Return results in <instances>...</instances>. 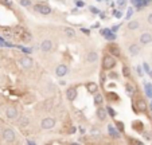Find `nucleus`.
<instances>
[{
    "label": "nucleus",
    "mask_w": 152,
    "mask_h": 145,
    "mask_svg": "<svg viewBox=\"0 0 152 145\" xmlns=\"http://www.w3.org/2000/svg\"><path fill=\"white\" fill-rule=\"evenodd\" d=\"M102 66H104V69L105 70H110L116 66V61H114V58L112 55H106L105 58H104Z\"/></svg>",
    "instance_id": "f257e3e1"
},
{
    "label": "nucleus",
    "mask_w": 152,
    "mask_h": 145,
    "mask_svg": "<svg viewBox=\"0 0 152 145\" xmlns=\"http://www.w3.org/2000/svg\"><path fill=\"white\" fill-rule=\"evenodd\" d=\"M34 10H35L36 12H39V14H42V15H50L51 14V8H50L47 4H35V6H34Z\"/></svg>",
    "instance_id": "f03ea898"
},
{
    "label": "nucleus",
    "mask_w": 152,
    "mask_h": 145,
    "mask_svg": "<svg viewBox=\"0 0 152 145\" xmlns=\"http://www.w3.org/2000/svg\"><path fill=\"white\" fill-rule=\"evenodd\" d=\"M40 126H42V129H46V130H49V129H53L54 126H55V120L54 118H43L42 122H40Z\"/></svg>",
    "instance_id": "7ed1b4c3"
},
{
    "label": "nucleus",
    "mask_w": 152,
    "mask_h": 145,
    "mask_svg": "<svg viewBox=\"0 0 152 145\" xmlns=\"http://www.w3.org/2000/svg\"><path fill=\"white\" fill-rule=\"evenodd\" d=\"M15 137H16V136H15V132L11 128H7V129H4L3 130V138L7 142H14Z\"/></svg>",
    "instance_id": "20e7f679"
},
{
    "label": "nucleus",
    "mask_w": 152,
    "mask_h": 145,
    "mask_svg": "<svg viewBox=\"0 0 152 145\" xmlns=\"http://www.w3.org/2000/svg\"><path fill=\"white\" fill-rule=\"evenodd\" d=\"M20 65H22V67H23V69L30 70L32 66H34V61H32L30 56H23V58L20 59Z\"/></svg>",
    "instance_id": "39448f33"
},
{
    "label": "nucleus",
    "mask_w": 152,
    "mask_h": 145,
    "mask_svg": "<svg viewBox=\"0 0 152 145\" xmlns=\"http://www.w3.org/2000/svg\"><path fill=\"white\" fill-rule=\"evenodd\" d=\"M6 116H7V118H10V120H15V118L18 117V110H16V107L8 106L7 110H6Z\"/></svg>",
    "instance_id": "423d86ee"
},
{
    "label": "nucleus",
    "mask_w": 152,
    "mask_h": 145,
    "mask_svg": "<svg viewBox=\"0 0 152 145\" xmlns=\"http://www.w3.org/2000/svg\"><path fill=\"white\" fill-rule=\"evenodd\" d=\"M66 98L69 101H74L77 98V89L75 87H69L66 90Z\"/></svg>",
    "instance_id": "0eeeda50"
},
{
    "label": "nucleus",
    "mask_w": 152,
    "mask_h": 145,
    "mask_svg": "<svg viewBox=\"0 0 152 145\" xmlns=\"http://www.w3.org/2000/svg\"><path fill=\"white\" fill-rule=\"evenodd\" d=\"M51 47H53V43H51L50 39H45V40L42 42V45H40V50H42L43 52H49L50 50H51Z\"/></svg>",
    "instance_id": "6e6552de"
},
{
    "label": "nucleus",
    "mask_w": 152,
    "mask_h": 145,
    "mask_svg": "<svg viewBox=\"0 0 152 145\" xmlns=\"http://www.w3.org/2000/svg\"><path fill=\"white\" fill-rule=\"evenodd\" d=\"M136 110H139V112L147 110V102H145L143 98H139V100L136 101Z\"/></svg>",
    "instance_id": "1a4fd4ad"
},
{
    "label": "nucleus",
    "mask_w": 152,
    "mask_h": 145,
    "mask_svg": "<svg viewBox=\"0 0 152 145\" xmlns=\"http://www.w3.org/2000/svg\"><path fill=\"white\" fill-rule=\"evenodd\" d=\"M55 72H57L58 77H65L67 72H69V69H67L66 65H59L57 67V70H55Z\"/></svg>",
    "instance_id": "9d476101"
},
{
    "label": "nucleus",
    "mask_w": 152,
    "mask_h": 145,
    "mask_svg": "<svg viewBox=\"0 0 152 145\" xmlns=\"http://www.w3.org/2000/svg\"><path fill=\"white\" fill-rule=\"evenodd\" d=\"M97 58H98V54L96 51H89L88 54H86V62H89V63L97 62Z\"/></svg>",
    "instance_id": "9b49d317"
},
{
    "label": "nucleus",
    "mask_w": 152,
    "mask_h": 145,
    "mask_svg": "<svg viewBox=\"0 0 152 145\" xmlns=\"http://www.w3.org/2000/svg\"><path fill=\"white\" fill-rule=\"evenodd\" d=\"M108 50H109V52L112 55H116V56L120 55V47L117 45H114V43H110V45L108 46Z\"/></svg>",
    "instance_id": "f8f14e48"
},
{
    "label": "nucleus",
    "mask_w": 152,
    "mask_h": 145,
    "mask_svg": "<svg viewBox=\"0 0 152 145\" xmlns=\"http://www.w3.org/2000/svg\"><path fill=\"white\" fill-rule=\"evenodd\" d=\"M86 89H88V91L90 94H96L98 91V86H97V83H94V82L86 83Z\"/></svg>",
    "instance_id": "ddd939ff"
},
{
    "label": "nucleus",
    "mask_w": 152,
    "mask_h": 145,
    "mask_svg": "<svg viewBox=\"0 0 152 145\" xmlns=\"http://www.w3.org/2000/svg\"><path fill=\"white\" fill-rule=\"evenodd\" d=\"M106 114H108V110H106V109H104V107H98V109H97V118H98L100 121L105 120Z\"/></svg>",
    "instance_id": "4468645a"
},
{
    "label": "nucleus",
    "mask_w": 152,
    "mask_h": 145,
    "mask_svg": "<svg viewBox=\"0 0 152 145\" xmlns=\"http://www.w3.org/2000/svg\"><path fill=\"white\" fill-rule=\"evenodd\" d=\"M128 51H129L131 55H137L139 51H140V46L139 45H131L129 47H128Z\"/></svg>",
    "instance_id": "2eb2a0df"
},
{
    "label": "nucleus",
    "mask_w": 152,
    "mask_h": 145,
    "mask_svg": "<svg viewBox=\"0 0 152 145\" xmlns=\"http://www.w3.org/2000/svg\"><path fill=\"white\" fill-rule=\"evenodd\" d=\"M65 35H66L67 38H70V39H73V38H75V30H73L71 27H65Z\"/></svg>",
    "instance_id": "dca6fc26"
},
{
    "label": "nucleus",
    "mask_w": 152,
    "mask_h": 145,
    "mask_svg": "<svg viewBox=\"0 0 152 145\" xmlns=\"http://www.w3.org/2000/svg\"><path fill=\"white\" fill-rule=\"evenodd\" d=\"M108 132H109V135L112 136L113 138H119V137H120V133H119V130H116V129H114V126H112V125H108Z\"/></svg>",
    "instance_id": "f3484780"
},
{
    "label": "nucleus",
    "mask_w": 152,
    "mask_h": 145,
    "mask_svg": "<svg viewBox=\"0 0 152 145\" xmlns=\"http://www.w3.org/2000/svg\"><path fill=\"white\" fill-rule=\"evenodd\" d=\"M29 125H30L29 117H26V116H22V118L19 120V126H20V128H27Z\"/></svg>",
    "instance_id": "a211bd4d"
},
{
    "label": "nucleus",
    "mask_w": 152,
    "mask_h": 145,
    "mask_svg": "<svg viewBox=\"0 0 152 145\" xmlns=\"http://www.w3.org/2000/svg\"><path fill=\"white\" fill-rule=\"evenodd\" d=\"M151 40H152L151 34H147V32H145V34H143L142 36H140V42H142L143 45H148Z\"/></svg>",
    "instance_id": "6ab92c4d"
},
{
    "label": "nucleus",
    "mask_w": 152,
    "mask_h": 145,
    "mask_svg": "<svg viewBox=\"0 0 152 145\" xmlns=\"http://www.w3.org/2000/svg\"><path fill=\"white\" fill-rule=\"evenodd\" d=\"M125 90H127V94L129 97H133L135 93H136V90H135V87L132 86L131 83H127V85H125Z\"/></svg>",
    "instance_id": "aec40b11"
},
{
    "label": "nucleus",
    "mask_w": 152,
    "mask_h": 145,
    "mask_svg": "<svg viewBox=\"0 0 152 145\" xmlns=\"http://www.w3.org/2000/svg\"><path fill=\"white\" fill-rule=\"evenodd\" d=\"M140 27V24H139V22H136V20H132V22H129L128 23V30H137V28Z\"/></svg>",
    "instance_id": "412c9836"
},
{
    "label": "nucleus",
    "mask_w": 152,
    "mask_h": 145,
    "mask_svg": "<svg viewBox=\"0 0 152 145\" xmlns=\"http://www.w3.org/2000/svg\"><path fill=\"white\" fill-rule=\"evenodd\" d=\"M102 101H104V98H102V96L97 91L96 93V96H94V104L96 105H102Z\"/></svg>",
    "instance_id": "4be33fe9"
},
{
    "label": "nucleus",
    "mask_w": 152,
    "mask_h": 145,
    "mask_svg": "<svg viewBox=\"0 0 152 145\" xmlns=\"http://www.w3.org/2000/svg\"><path fill=\"white\" fill-rule=\"evenodd\" d=\"M26 32V30L23 27H15V30H14V34L16 35V36H19V38H22V35Z\"/></svg>",
    "instance_id": "5701e85b"
},
{
    "label": "nucleus",
    "mask_w": 152,
    "mask_h": 145,
    "mask_svg": "<svg viewBox=\"0 0 152 145\" xmlns=\"http://www.w3.org/2000/svg\"><path fill=\"white\" fill-rule=\"evenodd\" d=\"M148 0H139V3L136 4V8L137 10H142V8H144V7H147L148 6Z\"/></svg>",
    "instance_id": "b1692460"
},
{
    "label": "nucleus",
    "mask_w": 152,
    "mask_h": 145,
    "mask_svg": "<svg viewBox=\"0 0 152 145\" xmlns=\"http://www.w3.org/2000/svg\"><path fill=\"white\" fill-rule=\"evenodd\" d=\"M144 89H145V94H147V97L152 98V86H151V83H145Z\"/></svg>",
    "instance_id": "393cba45"
},
{
    "label": "nucleus",
    "mask_w": 152,
    "mask_h": 145,
    "mask_svg": "<svg viewBox=\"0 0 152 145\" xmlns=\"http://www.w3.org/2000/svg\"><path fill=\"white\" fill-rule=\"evenodd\" d=\"M20 39H22L23 42H31V40H32V36H31V34H30L29 31H26L24 34L22 35V38H20Z\"/></svg>",
    "instance_id": "a878e982"
},
{
    "label": "nucleus",
    "mask_w": 152,
    "mask_h": 145,
    "mask_svg": "<svg viewBox=\"0 0 152 145\" xmlns=\"http://www.w3.org/2000/svg\"><path fill=\"white\" fill-rule=\"evenodd\" d=\"M110 31H112V30H110ZM110 31L108 32V34H105V35H104L106 40H114V39H116V35H114V34H112V32H110Z\"/></svg>",
    "instance_id": "bb28decb"
},
{
    "label": "nucleus",
    "mask_w": 152,
    "mask_h": 145,
    "mask_svg": "<svg viewBox=\"0 0 152 145\" xmlns=\"http://www.w3.org/2000/svg\"><path fill=\"white\" fill-rule=\"evenodd\" d=\"M19 3H20V6H23V7H30V6H31V0H19Z\"/></svg>",
    "instance_id": "cd10ccee"
},
{
    "label": "nucleus",
    "mask_w": 152,
    "mask_h": 145,
    "mask_svg": "<svg viewBox=\"0 0 152 145\" xmlns=\"http://www.w3.org/2000/svg\"><path fill=\"white\" fill-rule=\"evenodd\" d=\"M133 125H136L135 129H136L137 132H143V124L142 122H137V121H136V122H133Z\"/></svg>",
    "instance_id": "c85d7f7f"
},
{
    "label": "nucleus",
    "mask_w": 152,
    "mask_h": 145,
    "mask_svg": "<svg viewBox=\"0 0 152 145\" xmlns=\"http://www.w3.org/2000/svg\"><path fill=\"white\" fill-rule=\"evenodd\" d=\"M116 128H117V130L124 132V124L121 122V121H117V122H116Z\"/></svg>",
    "instance_id": "c756f323"
},
{
    "label": "nucleus",
    "mask_w": 152,
    "mask_h": 145,
    "mask_svg": "<svg viewBox=\"0 0 152 145\" xmlns=\"http://www.w3.org/2000/svg\"><path fill=\"white\" fill-rule=\"evenodd\" d=\"M123 74L125 77H129V74H131V70H129V67H128V66H124V67H123Z\"/></svg>",
    "instance_id": "7c9ffc66"
},
{
    "label": "nucleus",
    "mask_w": 152,
    "mask_h": 145,
    "mask_svg": "<svg viewBox=\"0 0 152 145\" xmlns=\"http://www.w3.org/2000/svg\"><path fill=\"white\" fill-rule=\"evenodd\" d=\"M143 136H144V138L147 140V141H149V140L152 138V133H151V132H144V133H143Z\"/></svg>",
    "instance_id": "2f4dec72"
},
{
    "label": "nucleus",
    "mask_w": 152,
    "mask_h": 145,
    "mask_svg": "<svg viewBox=\"0 0 152 145\" xmlns=\"http://www.w3.org/2000/svg\"><path fill=\"white\" fill-rule=\"evenodd\" d=\"M106 110H108V113L110 114V117H112V118H114V117H116V112H114V110H113V109H112V107H110V106H108V109H106Z\"/></svg>",
    "instance_id": "473e14b6"
},
{
    "label": "nucleus",
    "mask_w": 152,
    "mask_h": 145,
    "mask_svg": "<svg viewBox=\"0 0 152 145\" xmlns=\"http://www.w3.org/2000/svg\"><path fill=\"white\" fill-rule=\"evenodd\" d=\"M19 48H20L23 52H26V54H30V52H32V50H31V48H29V47H22V46H20Z\"/></svg>",
    "instance_id": "72a5a7b5"
},
{
    "label": "nucleus",
    "mask_w": 152,
    "mask_h": 145,
    "mask_svg": "<svg viewBox=\"0 0 152 145\" xmlns=\"http://www.w3.org/2000/svg\"><path fill=\"white\" fill-rule=\"evenodd\" d=\"M0 3L6 4V6H8V7H11L12 6V0H0Z\"/></svg>",
    "instance_id": "f704fd0d"
},
{
    "label": "nucleus",
    "mask_w": 152,
    "mask_h": 145,
    "mask_svg": "<svg viewBox=\"0 0 152 145\" xmlns=\"http://www.w3.org/2000/svg\"><path fill=\"white\" fill-rule=\"evenodd\" d=\"M136 70H137L139 77H143V75H144V72H143V67H142V66H137V67H136Z\"/></svg>",
    "instance_id": "c9c22d12"
},
{
    "label": "nucleus",
    "mask_w": 152,
    "mask_h": 145,
    "mask_svg": "<svg viewBox=\"0 0 152 145\" xmlns=\"http://www.w3.org/2000/svg\"><path fill=\"white\" fill-rule=\"evenodd\" d=\"M108 75H109V78H112V79H116V78H119V74H116V72H109Z\"/></svg>",
    "instance_id": "e433bc0d"
},
{
    "label": "nucleus",
    "mask_w": 152,
    "mask_h": 145,
    "mask_svg": "<svg viewBox=\"0 0 152 145\" xmlns=\"http://www.w3.org/2000/svg\"><path fill=\"white\" fill-rule=\"evenodd\" d=\"M129 142H131V144H135V145H142V142L137 141V140H133V138H129Z\"/></svg>",
    "instance_id": "4c0bfd02"
},
{
    "label": "nucleus",
    "mask_w": 152,
    "mask_h": 145,
    "mask_svg": "<svg viewBox=\"0 0 152 145\" xmlns=\"http://www.w3.org/2000/svg\"><path fill=\"white\" fill-rule=\"evenodd\" d=\"M132 15H133V10H132V8H129V10H128V12H127V17H128V19H131Z\"/></svg>",
    "instance_id": "58836bf2"
},
{
    "label": "nucleus",
    "mask_w": 152,
    "mask_h": 145,
    "mask_svg": "<svg viewBox=\"0 0 152 145\" xmlns=\"http://www.w3.org/2000/svg\"><path fill=\"white\" fill-rule=\"evenodd\" d=\"M114 16H116L117 19H120V17L123 16V14H121V11H114Z\"/></svg>",
    "instance_id": "ea45409f"
},
{
    "label": "nucleus",
    "mask_w": 152,
    "mask_h": 145,
    "mask_svg": "<svg viewBox=\"0 0 152 145\" xmlns=\"http://www.w3.org/2000/svg\"><path fill=\"white\" fill-rule=\"evenodd\" d=\"M117 4H119V7H124L125 6V0H117Z\"/></svg>",
    "instance_id": "a19ab883"
},
{
    "label": "nucleus",
    "mask_w": 152,
    "mask_h": 145,
    "mask_svg": "<svg viewBox=\"0 0 152 145\" xmlns=\"http://www.w3.org/2000/svg\"><path fill=\"white\" fill-rule=\"evenodd\" d=\"M89 8H90V12H93V14H98V12H100V11L97 10L96 7H89Z\"/></svg>",
    "instance_id": "79ce46f5"
},
{
    "label": "nucleus",
    "mask_w": 152,
    "mask_h": 145,
    "mask_svg": "<svg viewBox=\"0 0 152 145\" xmlns=\"http://www.w3.org/2000/svg\"><path fill=\"white\" fill-rule=\"evenodd\" d=\"M143 69H144L147 72H149V71H151V70H149V66L147 65V63H144V65H143Z\"/></svg>",
    "instance_id": "37998d69"
},
{
    "label": "nucleus",
    "mask_w": 152,
    "mask_h": 145,
    "mask_svg": "<svg viewBox=\"0 0 152 145\" xmlns=\"http://www.w3.org/2000/svg\"><path fill=\"white\" fill-rule=\"evenodd\" d=\"M81 31L84 32V34H86V35L90 34V30H88V28H81Z\"/></svg>",
    "instance_id": "c03bdc74"
},
{
    "label": "nucleus",
    "mask_w": 152,
    "mask_h": 145,
    "mask_svg": "<svg viewBox=\"0 0 152 145\" xmlns=\"http://www.w3.org/2000/svg\"><path fill=\"white\" fill-rule=\"evenodd\" d=\"M75 4H77L78 7H84V1H81V0H77V1H75Z\"/></svg>",
    "instance_id": "a18cd8bd"
},
{
    "label": "nucleus",
    "mask_w": 152,
    "mask_h": 145,
    "mask_svg": "<svg viewBox=\"0 0 152 145\" xmlns=\"http://www.w3.org/2000/svg\"><path fill=\"white\" fill-rule=\"evenodd\" d=\"M119 28H120V24H119V26H113V27H112V32H116Z\"/></svg>",
    "instance_id": "49530a36"
},
{
    "label": "nucleus",
    "mask_w": 152,
    "mask_h": 145,
    "mask_svg": "<svg viewBox=\"0 0 152 145\" xmlns=\"http://www.w3.org/2000/svg\"><path fill=\"white\" fill-rule=\"evenodd\" d=\"M69 133H75V126H71V128L69 129Z\"/></svg>",
    "instance_id": "de8ad7c7"
},
{
    "label": "nucleus",
    "mask_w": 152,
    "mask_h": 145,
    "mask_svg": "<svg viewBox=\"0 0 152 145\" xmlns=\"http://www.w3.org/2000/svg\"><path fill=\"white\" fill-rule=\"evenodd\" d=\"M148 23H149V24H152V14H149V15H148Z\"/></svg>",
    "instance_id": "09e8293b"
},
{
    "label": "nucleus",
    "mask_w": 152,
    "mask_h": 145,
    "mask_svg": "<svg viewBox=\"0 0 152 145\" xmlns=\"http://www.w3.org/2000/svg\"><path fill=\"white\" fill-rule=\"evenodd\" d=\"M27 144H29V145H35V141H34V140H29Z\"/></svg>",
    "instance_id": "8fccbe9b"
},
{
    "label": "nucleus",
    "mask_w": 152,
    "mask_h": 145,
    "mask_svg": "<svg viewBox=\"0 0 152 145\" xmlns=\"http://www.w3.org/2000/svg\"><path fill=\"white\" fill-rule=\"evenodd\" d=\"M50 144H51V145H54V144L57 145V144H62V141H51Z\"/></svg>",
    "instance_id": "3c124183"
},
{
    "label": "nucleus",
    "mask_w": 152,
    "mask_h": 145,
    "mask_svg": "<svg viewBox=\"0 0 152 145\" xmlns=\"http://www.w3.org/2000/svg\"><path fill=\"white\" fill-rule=\"evenodd\" d=\"M59 85H61V86H65V85H66V82H65V81H59Z\"/></svg>",
    "instance_id": "603ef678"
},
{
    "label": "nucleus",
    "mask_w": 152,
    "mask_h": 145,
    "mask_svg": "<svg viewBox=\"0 0 152 145\" xmlns=\"http://www.w3.org/2000/svg\"><path fill=\"white\" fill-rule=\"evenodd\" d=\"M148 74H149V77H151V79H152V70H151V71L148 72Z\"/></svg>",
    "instance_id": "864d4df0"
},
{
    "label": "nucleus",
    "mask_w": 152,
    "mask_h": 145,
    "mask_svg": "<svg viewBox=\"0 0 152 145\" xmlns=\"http://www.w3.org/2000/svg\"><path fill=\"white\" fill-rule=\"evenodd\" d=\"M151 107H152V102H151Z\"/></svg>",
    "instance_id": "5fc2aeb1"
},
{
    "label": "nucleus",
    "mask_w": 152,
    "mask_h": 145,
    "mask_svg": "<svg viewBox=\"0 0 152 145\" xmlns=\"http://www.w3.org/2000/svg\"><path fill=\"white\" fill-rule=\"evenodd\" d=\"M97 1H101V0H97Z\"/></svg>",
    "instance_id": "6e6d98bb"
}]
</instances>
